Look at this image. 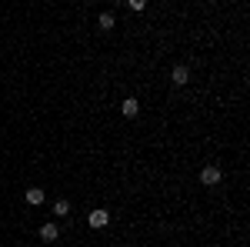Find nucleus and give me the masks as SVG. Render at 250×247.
Returning <instances> with one entry per match:
<instances>
[{
	"label": "nucleus",
	"instance_id": "1",
	"mask_svg": "<svg viewBox=\"0 0 250 247\" xmlns=\"http://www.w3.org/2000/svg\"><path fill=\"white\" fill-rule=\"evenodd\" d=\"M87 224H90L94 230L107 227V224H110V214H107L104 207H97V210H90V214H87Z\"/></svg>",
	"mask_w": 250,
	"mask_h": 247
},
{
	"label": "nucleus",
	"instance_id": "2",
	"mask_svg": "<svg viewBox=\"0 0 250 247\" xmlns=\"http://www.w3.org/2000/svg\"><path fill=\"white\" fill-rule=\"evenodd\" d=\"M220 177H224V174H220V167L207 164V167L200 171V184H204V187H213V184H220Z\"/></svg>",
	"mask_w": 250,
	"mask_h": 247
},
{
	"label": "nucleus",
	"instance_id": "3",
	"mask_svg": "<svg viewBox=\"0 0 250 247\" xmlns=\"http://www.w3.org/2000/svg\"><path fill=\"white\" fill-rule=\"evenodd\" d=\"M120 111H124V117H137L140 114V100H137V97H124Z\"/></svg>",
	"mask_w": 250,
	"mask_h": 247
},
{
	"label": "nucleus",
	"instance_id": "4",
	"mask_svg": "<svg viewBox=\"0 0 250 247\" xmlns=\"http://www.w3.org/2000/svg\"><path fill=\"white\" fill-rule=\"evenodd\" d=\"M170 80L177 84V87H184V84L190 80V70H187V67H173V70H170Z\"/></svg>",
	"mask_w": 250,
	"mask_h": 247
},
{
	"label": "nucleus",
	"instance_id": "5",
	"mask_svg": "<svg viewBox=\"0 0 250 247\" xmlns=\"http://www.w3.org/2000/svg\"><path fill=\"white\" fill-rule=\"evenodd\" d=\"M57 234H60L57 224H43V227H40V237H43L47 244H54V241H57Z\"/></svg>",
	"mask_w": 250,
	"mask_h": 247
},
{
	"label": "nucleus",
	"instance_id": "6",
	"mask_svg": "<svg viewBox=\"0 0 250 247\" xmlns=\"http://www.w3.org/2000/svg\"><path fill=\"white\" fill-rule=\"evenodd\" d=\"M97 23H100V30H114V14H110V10H104V14H100V17H97Z\"/></svg>",
	"mask_w": 250,
	"mask_h": 247
},
{
	"label": "nucleus",
	"instance_id": "7",
	"mask_svg": "<svg viewBox=\"0 0 250 247\" xmlns=\"http://www.w3.org/2000/svg\"><path fill=\"white\" fill-rule=\"evenodd\" d=\"M27 204H43V190L30 187V190H27Z\"/></svg>",
	"mask_w": 250,
	"mask_h": 247
},
{
	"label": "nucleus",
	"instance_id": "8",
	"mask_svg": "<svg viewBox=\"0 0 250 247\" xmlns=\"http://www.w3.org/2000/svg\"><path fill=\"white\" fill-rule=\"evenodd\" d=\"M54 214H57V217H67V214H70V204H67V201H57V204H54Z\"/></svg>",
	"mask_w": 250,
	"mask_h": 247
},
{
	"label": "nucleus",
	"instance_id": "9",
	"mask_svg": "<svg viewBox=\"0 0 250 247\" xmlns=\"http://www.w3.org/2000/svg\"><path fill=\"white\" fill-rule=\"evenodd\" d=\"M127 3H130V10H144L147 7V0H127Z\"/></svg>",
	"mask_w": 250,
	"mask_h": 247
}]
</instances>
